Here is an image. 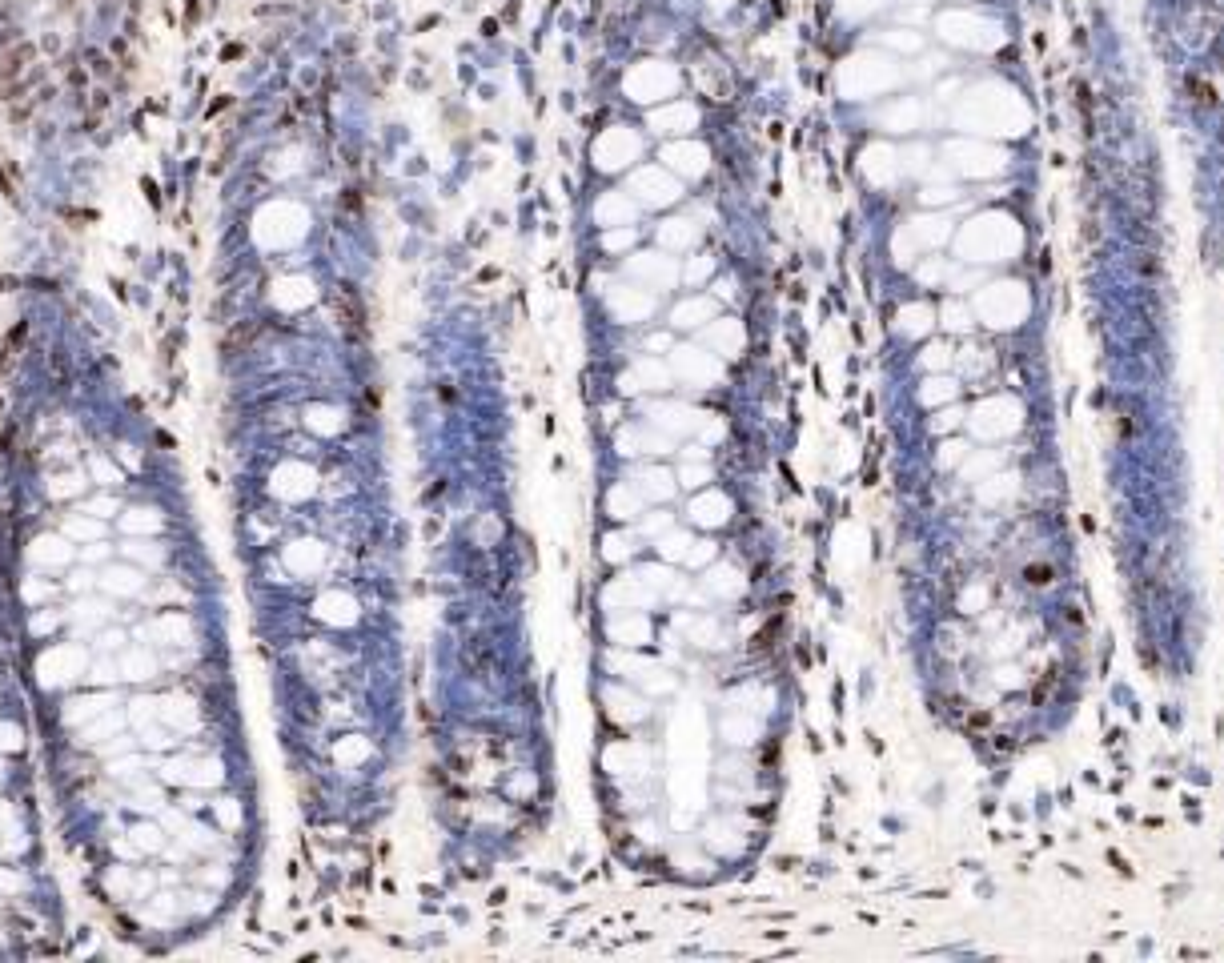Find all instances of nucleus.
Returning a JSON list of instances; mask_svg holds the SVG:
<instances>
[{"label": "nucleus", "instance_id": "obj_1", "mask_svg": "<svg viewBox=\"0 0 1224 963\" xmlns=\"http://www.w3.org/2000/svg\"><path fill=\"white\" fill-rule=\"evenodd\" d=\"M97 586H105V590H113V594H133L137 586H141V578H137V570H105V578H97Z\"/></svg>", "mask_w": 1224, "mask_h": 963}, {"label": "nucleus", "instance_id": "obj_2", "mask_svg": "<svg viewBox=\"0 0 1224 963\" xmlns=\"http://www.w3.org/2000/svg\"><path fill=\"white\" fill-rule=\"evenodd\" d=\"M65 530H69V538H101V522H85V518L65 522Z\"/></svg>", "mask_w": 1224, "mask_h": 963}, {"label": "nucleus", "instance_id": "obj_3", "mask_svg": "<svg viewBox=\"0 0 1224 963\" xmlns=\"http://www.w3.org/2000/svg\"><path fill=\"white\" fill-rule=\"evenodd\" d=\"M69 586H73V590H93V586H97V574L85 566V570H77V574H73V582H69Z\"/></svg>", "mask_w": 1224, "mask_h": 963}, {"label": "nucleus", "instance_id": "obj_4", "mask_svg": "<svg viewBox=\"0 0 1224 963\" xmlns=\"http://www.w3.org/2000/svg\"><path fill=\"white\" fill-rule=\"evenodd\" d=\"M105 554H109V550H105V546H89V550H85V562H101V558H105Z\"/></svg>", "mask_w": 1224, "mask_h": 963}, {"label": "nucleus", "instance_id": "obj_5", "mask_svg": "<svg viewBox=\"0 0 1224 963\" xmlns=\"http://www.w3.org/2000/svg\"><path fill=\"white\" fill-rule=\"evenodd\" d=\"M89 510H97V514L105 518V510H113V502H101V498H97V502H89Z\"/></svg>", "mask_w": 1224, "mask_h": 963}]
</instances>
